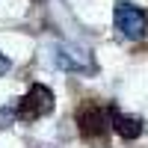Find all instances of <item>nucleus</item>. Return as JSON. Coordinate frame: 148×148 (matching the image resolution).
I'll use <instances>...</instances> for the list:
<instances>
[{"mask_svg":"<svg viewBox=\"0 0 148 148\" xmlns=\"http://www.w3.org/2000/svg\"><path fill=\"white\" fill-rule=\"evenodd\" d=\"M53 107H56L53 89L45 86V83H33L30 89H27V95L15 104V119L24 121V125H30V121H39L45 116H51Z\"/></svg>","mask_w":148,"mask_h":148,"instance_id":"2","label":"nucleus"},{"mask_svg":"<svg viewBox=\"0 0 148 148\" xmlns=\"http://www.w3.org/2000/svg\"><path fill=\"white\" fill-rule=\"evenodd\" d=\"M107 116H110V130H116L121 139H139L142 136V121L136 119V116H127V113H121L119 107H113L110 104L107 107Z\"/></svg>","mask_w":148,"mask_h":148,"instance_id":"5","label":"nucleus"},{"mask_svg":"<svg viewBox=\"0 0 148 148\" xmlns=\"http://www.w3.org/2000/svg\"><path fill=\"white\" fill-rule=\"evenodd\" d=\"M53 59H56V65L62 71H95L92 53L83 51V47H74V45H59Z\"/></svg>","mask_w":148,"mask_h":148,"instance_id":"4","label":"nucleus"},{"mask_svg":"<svg viewBox=\"0 0 148 148\" xmlns=\"http://www.w3.org/2000/svg\"><path fill=\"white\" fill-rule=\"evenodd\" d=\"M113 24L119 36H125L130 42H139L148 36V12L136 3H127V0H119L113 6Z\"/></svg>","mask_w":148,"mask_h":148,"instance_id":"3","label":"nucleus"},{"mask_svg":"<svg viewBox=\"0 0 148 148\" xmlns=\"http://www.w3.org/2000/svg\"><path fill=\"white\" fill-rule=\"evenodd\" d=\"M9 121H15V107H3L0 110V130L9 127Z\"/></svg>","mask_w":148,"mask_h":148,"instance_id":"6","label":"nucleus"},{"mask_svg":"<svg viewBox=\"0 0 148 148\" xmlns=\"http://www.w3.org/2000/svg\"><path fill=\"white\" fill-rule=\"evenodd\" d=\"M77 130L86 142H95V145H107V136H110V116H107V107L95 104V101H83L77 116Z\"/></svg>","mask_w":148,"mask_h":148,"instance_id":"1","label":"nucleus"},{"mask_svg":"<svg viewBox=\"0 0 148 148\" xmlns=\"http://www.w3.org/2000/svg\"><path fill=\"white\" fill-rule=\"evenodd\" d=\"M9 68H12V62H9V59H6L3 53H0V77H3V74H6Z\"/></svg>","mask_w":148,"mask_h":148,"instance_id":"7","label":"nucleus"}]
</instances>
